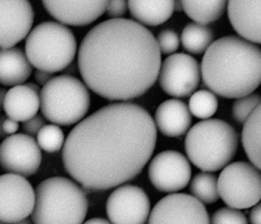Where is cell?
I'll use <instances>...</instances> for the list:
<instances>
[{
	"instance_id": "6da1fadb",
	"label": "cell",
	"mask_w": 261,
	"mask_h": 224,
	"mask_svg": "<svg viewBox=\"0 0 261 224\" xmlns=\"http://www.w3.org/2000/svg\"><path fill=\"white\" fill-rule=\"evenodd\" d=\"M153 119L138 105H108L79 122L65 141L67 172L85 188L103 190L134 179L155 150Z\"/></svg>"
},
{
	"instance_id": "7a4b0ae2",
	"label": "cell",
	"mask_w": 261,
	"mask_h": 224,
	"mask_svg": "<svg viewBox=\"0 0 261 224\" xmlns=\"http://www.w3.org/2000/svg\"><path fill=\"white\" fill-rule=\"evenodd\" d=\"M85 85L109 100H132L149 91L158 78L161 53L153 35L143 25L111 19L91 29L79 50Z\"/></svg>"
},
{
	"instance_id": "3957f363",
	"label": "cell",
	"mask_w": 261,
	"mask_h": 224,
	"mask_svg": "<svg viewBox=\"0 0 261 224\" xmlns=\"http://www.w3.org/2000/svg\"><path fill=\"white\" fill-rule=\"evenodd\" d=\"M200 69L212 92L224 98H241L259 86L260 50L241 38L224 36L206 50Z\"/></svg>"
},
{
	"instance_id": "277c9868",
	"label": "cell",
	"mask_w": 261,
	"mask_h": 224,
	"mask_svg": "<svg viewBox=\"0 0 261 224\" xmlns=\"http://www.w3.org/2000/svg\"><path fill=\"white\" fill-rule=\"evenodd\" d=\"M87 213L86 195L74 181L53 177L36 187L32 213L34 224H82Z\"/></svg>"
},
{
	"instance_id": "5b68a950",
	"label": "cell",
	"mask_w": 261,
	"mask_h": 224,
	"mask_svg": "<svg viewBox=\"0 0 261 224\" xmlns=\"http://www.w3.org/2000/svg\"><path fill=\"white\" fill-rule=\"evenodd\" d=\"M238 147L233 128L217 119L196 123L189 129L185 149L192 164L204 172L221 170L230 162Z\"/></svg>"
},
{
	"instance_id": "8992f818",
	"label": "cell",
	"mask_w": 261,
	"mask_h": 224,
	"mask_svg": "<svg viewBox=\"0 0 261 224\" xmlns=\"http://www.w3.org/2000/svg\"><path fill=\"white\" fill-rule=\"evenodd\" d=\"M25 48L32 66L54 74L71 65L77 52V42L68 27L58 22H45L30 32Z\"/></svg>"
},
{
	"instance_id": "52a82bcc",
	"label": "cell",
	"mask_w": 261,
	"mask_h": 224,
	"mask_svg": "<svg viewBox=\"0 0 261 224\" xmlns=\"http://www.w3.org/2000/svg\"><path fill=\"white\" fill-rule=\"evenodd\" d=\"M42 115L54 125L71 126L88 114L91 97L86 86L69 75L53 77L40 91Z\"/></svg>"
},
{
	"instance_id": "ba28073f",
	"label": "cell",
	"mask_w": 261,
	"mask_h": 224,
	"mask_svg": "<svg viewBox=\"0 0 261 224\" xmlns=\"http://www.w3.org/2000/svg\"><path fill=\"white\" fill-rule=\"evenodd\" d=\"M217 185L219 198L230 208H250L260 201L259 170L245 161H237L224 167Z\"/></svg>"
},
{
	"instance_id": "9c48e42d",
	"label": "cell",
	"mask_w": 261,
	"mask_h": 224,
	"mask_svg": "<svg viewBox=\"0 0 261 224\" xmlns=\"http://www.w3.org/2000/svg\"><path fill=\"white\" fill-rule=\"evenodd\" d=\"M160 85L171 97L181 98L193 94L199 85V64L189 54L178 53L165 59L159 72Z\"/></svg>"
},
{
	"instance_id": "30bf717a",
	"label": "cell",
	"mask_w": 261,
	"mask_h": 224,
	"mask_svg": "<svg viewBox=\"0 0 261 224\" xmlns=\"http://www.w3.org/2000/svg\"><path fill=\"white\" fill-rule=\"evenodd\" d=\"M35 190L30 181L15 174L0 175V222L13 224L33 213Z\"/></svg>"
},
{
	"instance_id": "8fae6325",
	"label": "cell",
	"mask_w": 261,
	"mask_h": 224,
	"mask_svg": "<svg viewBox=\"0 0 261 224\" xmlns=\"http://www.w3.org/2000/svg\"><path fill=\"white\" fill-rule=\"evenodd\" d=\"M149 224H210L202 203L186 193H172L154 206Z\"/></svg>"
},
{
	"instance_id": "7c38bea8",
	"label": "cell",
	"mask_w": 261,
	"mask_h": 224,
	"mask_svg": "<svg viewBox=\"0 0 261 224\" xmlns=\"http://www.w3.org/2000/svg\"><path fill=\"white\" fill-rule=\"evenodd\" d=\"M42 162L37 142L27 134L10 135L0 145V166L11 174L29 177L36 174Z\"/></svg>"
},
{
	"instance_id": "4fadbf2b",
	"label": "cell",
	"mask_w": 261,
	"mask_h": 224,
	"mask_svg": "<svg viewBox=\"0 0 261 224\" xmlns=\"http://www.w3.org/2000/svg\"><path fill=\"white\" fill-rule=\"evenodd\" d=\"M106 210L113 224H144L149 217L150 202L143 189L123 185L110 195Z\"/></svg>"
},
{
	"instance_id": "5bb4252c",
	"label": "cell",
	"mask_w": 261,
	"mask_h": 224,
	"mask_svg": "<svg viewBox=\"0 0 261 224\" xmlns=\"http://www.w3.org/2000/svg\"><path fill=\"white\" fill-rule=\"evenodd\" d=\"M152 185L161 192L179 191L189 184L192 169L187 158L176 151H164L155 155L149 166Z\"/></svg>"
},
{
	"instance_id": "9a60e30c",
	"label": "cell",
	"mask_w": 261,
	"mask_h": 224,
	"mask_svg": "<svg viewBox=\"0 0 261 224\" xmlns=\"http://www.w3.org/2000/svg\"><path fill=\"white\" fill-rule=\"evenodd\" d=\"M34 11L29 1L0 0V48H14L31 32Z\"/></svg>"
},
{
	"instance_id": "2e32d148",
	"label": "cell",
	"mask_w": 261,
	"mask_h": 224,
	"mask_svg": "<svg viewBox=\"0 0 261 224\" xmlns=\"http://www.w3.org/2000/svg\"><path fill=\"white\" fill-rule=\"evenodd\" d=\"M44 7L62 24L85 26L106 12L108 1H43Z\"/></svg>"
},
{
	"instance_id": "e0dca14e",
	"label": "cell",
	"mask_w": 261,
	"mask_h": 224,
	"mask_svg": "<svg viewBox=\"0 0 261 224\" xmlns=\"http://www.w3.org/2000/svg\"><path fill=\"white\" fill-rule=\"evenodd\" d=\"M227 13L232 26L250 43L260 44V0L230 1Z\"/></svg>"
},
{
	"instance_id": "ac0fdd59",
	"label": "cell",
	"mask_w": 261,
	"mask_h": 224,
	"mask_svg": "<svg viewBox=\"0 0 261 224\" xmlns=\"http://www.w3.org/2000/svg\"><path fill=\"white\" fill-rule=\"evenodd\" d=\"M155 127L168 137H179L189 130L192 117L186 103L176 99L166 100L155 113Z\"/></svg>"
},
{
	"instance_id": "d6986e66",
	"label": "cell",
	"mask_w": 261,
	"mask_h": 224,
	"mask_svg": "<svg viewBox=\"0 0 261 224\" xmlns=\"http://www.w3.org/2000/svg\"><path fill=\"white\" fill-rule=\"evenodd\" d=\"M2 105L8 118L24 123L37 115L39 93L27 83L13 87L6 94Z\"/></svg>"
},
{
	"instance_id": "ffe728a7",
	"label": "cell",
	"mask_w": 261,
	"mask_h": 224,
	"mask_svg": "<svg viewBox=\"0 0 261 224\" xmlns=\"http://www.w3.org/2000/svg\"><path fill=\"white\" fill-rule=\"evenodd\" d=\"M33 72L25 53L19 48H0V83L7 87L22 85Z\"/></svg>"
},
{
	"instance_id": "44dd1931",
	"label": "cell",
	"mask_w": 261,
	"mask_h": 224,
	"mask_svg": "<svg viewBox=\"0 0 261 224\" xmlns=\"http://www.w3.org/2000/svg\"><path fill=\"white\" fill-rule=\"evenodd\" d=\"M127 5L133 17L149 26L164 23L175 10L174 1H129Z\"/></svg>"
},
{
	"instance_id": "7402d4cb",
	"label": "cell",
	"mask_w": 261,
	"mask_h": 224,
	"mask_svg": "<svg viewBox=\"0 0 261 224\" xmlns=\"http://www.w3.org/2000/svg\"><path fill=\"white\" fill-rule=\"evenodd\" d=\"M260 105L244 123L242 143L251 164L260 170Z\"/></svg>"
},
{
	"instance_id": "603a6c76",
	"label": "cell",
	"mask_w": 261,
	"mask_h": 224,
	"mask_svg": "<svg viewBox=\"0 0 261 224\" xmlns=\"http://www.w3.org/2000/svg\"><path fill=\"white\" fill-rule=\"evenodd\" d=\"M181 9L195 23L206 25L218 20L225 11L227 2L217 1H181Z\"/></svg>"
},
{
	"instance_id": "cb8c5ba5",
	"label": "cell",
	"mask_w": 261,
	"mask_h": 224,
	"mask_svg": "<svg viewBox=\"0 0 261 224\" xmlns=\"http://www.w3.org/2000/svg\"><path fill=\"white\" fill-rule=\"evenodd\" d=\"M213 33L210 28L195 22L188 24L183 30L181 36L183 48L195 54L206 51L213 43Z\"/></svg>"
},
{
	"instance_id": "d4e9b609",
	"label": "cell",
	"mask_w": 261,
	"mask_h": 224,
	"mask_svg": "<svg viewBox=\"0 0 261 224\" xmlns=\"http://www.w3.org/2000/svg\"><path fill=\"white\" fill-rule=\"evenodd\" d=\"M190 191L193 198L203 204H212L219 199L217 178L212 174H197L191 181Z\"/></svg>"
},
{
	"instance_id": "484cf974",
	"label": "cell",
	"mask_w": 261,
	"mask_h": 224,
	"mask_svg": "<svg viewBox=\"0 0 261 224\" xmlns=\"http://www.w3.org/2000/svg\"><path fill=\"white\" fill-rule=\"evenodd\" d=\"M218 106V99L215 94L205 90L193 93L189 100V109L191 114L201 120H207L215 115Z\"/></svg>"
},
{
	"instance_id": "4316f807",
	"label": "cell",
	"mask_w": 261,
	"mask_h": 224,
	"mask_svg": "<svg viewBox=\"0 0 261 224\" xmlns=\"http://www.w3.org/2000/svg\"><path fill=\"white\" fill-rule=\"evenodd\" d=\"M38 146L45 152L53 153L65 144L63 131L57 125H45L37 134Z\"/></svg>"
},
{
	"instance_id": "83f0119b",
	"label": "cell",
	"mask_w": 261,
	"mask_h": 224,
	"mask_svg": "<svg viewBox=\"0 0 261 224\" xmlns=\"http://www.w3.org/2000/svg\"><path fill=\"white\" fill-rule=\"evenodd\" d=\"M260 97L256 94L238 99L232 107L233 118L238 123H244L250 114L260 105Z\"/></svg>"
},
{
	"instance_id": "f1b7e54d",
	"label": "cell",
	"mask_w": 261,
	"mask_h": 224,
	"mask_svg": "<svg viewBox=\"0 0 261 224\" xmlns=\"http://www.w3.org/2000/svg\"><path fill=\"white\" fill-rule=\"evenodd\" d=\"M211 224H248L244 213L230 207H222L215 212Z\"/></svg>"
},
{
	"instance_id": "f546056e",
	"label": "cell",
	"mask_w": 261,
	"mask_h": 224,
	"mask_svg": "<svg viewBox=\"0 0 261 224\" xmlns=\"http://www.w3.org/2000/svg\"><path fill=\"white\" fill-rule=\"evenodd\" d=\"M156 42L161 54H172L176 51L179 46V39L172 30L162 31L157 37Z\"/></svg>"
},
{
	"instance_id": "4dcf8cb0",
	"label": "cell",
	"mask_w": 261,
	"mask_h": 224,
	"mask_svg": "<svg viewBox=\"0 0 261 224\" xmlns=\"http://www.w3.org/2000/svg\"><path fill=\"white\" fill-rule=\"evenodd\" d=\"M45 126V120L40 115L35 116L33 118L24 122L22 124V129L27 135L33 137L37 135L39 131Z\"/></svg>"
},
{
	"instance_id": "1f68e13d",
	"label": "cell",
	"mask_w": 261,
	"mask_h": 224,
	"mask_svg": "<svg viewBox=\"0 0 261 224\" xmlns=\"http://www.w3.org/2000/svg\"><path fill=\"white\" fill-rule=\"evenodd\" d=\"M127 7V3L125 2L123 0L108 1L106 11L109 17L113 18V19H119V17L125 14Z\"/></svg>"
},
{
	"instance_id": "d6a6232c",
	"label": "cell",
	"mask_w": 261,
	"mask_h": 224,
	"mask_svg": "<svg viewBox=\"0 0 261 224\" xmlns=\"http://www.w3.org/2000/svg\"><path fill=\"white\" fill-rule=\"evenodd\" d=\"M0 127L5 136L6 135H14L19 129V126L18 122L10 118H6L0 123Z\"/></svg>"
},
{
	"instance_id": "836d02e7",
	"label": "cell",
	"mask_w": 261,
	"mask_h": 224,
	"mask_svg": "<svg viewBox=\"0 0 261 224\" xmlns=\"http://www.w3.org/2000/svg\"><path fill=\"white\" fill-rule=\"evenodd\" d=\"M53 77H54L53 74L45 72V71H39V70H37L35 73V78H36V81L42 86H45Z\"/></svg>"
},
{
	"instance_id": "e575fe53",
	"label": "cell",
	"mask_w": 261,
	"mask_h": 224,
	"mask_svg": "<svg viewBox=\"0 0 261 224\" xmlns=\"http://www.w3.org/2000/svg\"><path fill=\"white\" fill-rule=\"evenodd\" d=\"M250 220L251 224H261V206L259 203L253 206L250 211Z\"/></svg>"
},
{
	"instance_id": "d590c367",
	"label": "cell",
	"mask_w": 261,
	"mask_h": 224,
	"mask_svg": "<svg viewBox=\"0 0 261 224\" xmlns=\"http://www.w3.org/2000/svg\"><path fill=\"white\" fill-rule=\"evenodd\" d=\"M82 224H111L106 219L102 218H93V219H88L86 222Z\"/></svg>"
},
{
	"instance_id": "8d00e7d4",
	"label": "cell",
	"mask_w": 261,
	"mask_h": 224,
	"mask_svg": "<svg viewBox=\"0 0 261 224\" xmlns=\"http://www.w3.org/2000/svg\"><path fill=\"white\" fill-rule=\"evenodd\" d=\"M7 92V91L4 89H0V105L3 104V102H4V98H5Z\"/></svg>"
},
{
	"instance_id": "74e56055",
	"label": "cell",
	"mask_w": 261,
	"mask_h": 224,
	"mask_svg": "<svg viewBox=\"0 0 261 224\" xmlns=\"http://www.w3.org/2000/svg\"><path fill=\"white\" fill-rule=\"evenodd\" d=\"M13 224H32V222L30 219L27 218V219H22V220L19 221V222H15V223Z\"/></svg>"
},
{
	"instance_id": "f35d334b",
	"label": "cell",
	"mask_w": 261,
	"mask_h": 224,
	"mask_svg": "<svg viewBox=\"0 0 261 224\" xmlns=\"http://www.w3.org/2000/svg\"><path fill=\"white\" fill-rule=\"evenodd\" d=\"M4 134H3L2 130H1V127H0V137H4Z\"/></svg>"
},
{
	"instance_id": "ab89813d",
	"label": "cell",
	"mask_w": 261,
	"mask_h": 224,
	"mask_svg": "<svg viewBox=\"0 0 261 224\" xmlns=\"http://www.w3.org/2000/svg\"><path fill=\"white\" fill-rule=\"evenodd\" d=\"M0 224H1V223H0Z\"/></svg>"
}]
</instances>
